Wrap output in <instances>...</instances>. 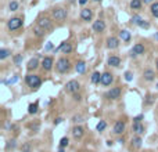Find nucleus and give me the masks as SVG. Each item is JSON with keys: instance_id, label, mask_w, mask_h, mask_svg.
Masks as SVG:
<instances>
[{"instance_id": "nucleus-27", "label": "nucleus", "mask_w": 158, "mask_h": 152, "mask_svg": "<svg viewBox=\"0 0 158 152\" xmlns=\"http://www.w3.org/2000/svg\"><path fill=\"white\" fill-rule=\"evenodd\" d=\"M141 7V0H132L130 2V9L132 10H139Z\"/></svg>"}, {"instance_id": "nucleus-34", "label": "nucleus", "mask_w": 158, "mask_h": 152, "mask_svg": "<svg viewBox=\"0 0 158 152\" xmlns=\"http://www.w3.org/2000/svg\"><path fill=\"white\" fill-rule=\"evenodd\" d=\"M141 21H143V19H141L139 15H133V18H132V22H133L134 25H140Z\"/></svg>"}, {"instance_id": "nucleus-2", "label": "nucleus", "mask_w": 158, "mask_h": 152, "mask_svg": "<svg viewBox=\"0 0 158 152\" xmlns=\"http://www.w3.org/2000/svg\"><path fill=\"white\" fill-rule=\"evenodd\" d=\"M25 83H27L29 87H32V89H38V87L42 86V79H40V76H38V75L31 73V75H27Z\"/></svg>"}, {"instance_id": "nucleus-14", "label": "nucleus", "mask_w": 158, "mask_h": 152, "mask_svg": "<svg viewBox=\"0 0 158 152\" xmlns=\"http://www.w3.org/2000/svg\"><path fill=\"white\" fill-rule=\"evenodd\" d=\"M81 18L83 21H92L93 18V11L90 9H83L81 11Z\"/></svg>"}, {"instance_id": "nucleus-40", "label": "nucleus", "mask_w": 158, "mask_h": 152, "mask_svg": "<svg viewBox=\"0 0 158 152\" xmlns=\"http://www.w3.org/2000/svg\"><path fill=\"white\" fill-rule=\"evenodd\" d=\"M139 27H141V28H146V29H147V28H150V24H149V22H147V21H144V19H143V21L140 22V25H139Z\"/></svg>"}, {"instance_id": "nucleus-46", "label": "nucleus", "mask_w": 158, "mask_h": 152, "mask_svg": "<svg viewBox=\"0 0 158 152\" xmlns=\"http://www.w3.org/2000/svg\"><path fill=\"white\" fill-rule=\"evenodd\" d=\"M58 152H65V148H61L60 147V148H58Z\"/></svg>"}, {"instance_id": "nucleus-3", "label": "nucleus", "mask_w": 158, "mask_h": 152, "mask_svg": "<svg viewBox=\"0 0 158 152\" xmlns=\"http://www.w3.org/2000/svg\"><path fill=\"white\" fill-rule=\"evenodd\" d=\"M22 25H24V21H22V18H20V17H14V18H11V19H9V22H7V28H9L10 30H17V29H20Z\"/></svg>"}, {"instance_id": "nucleus-24", "label": "nucleus", "mask_w": 158, "mask_h": 152, "mask_svg": "<svg viewBox=\"0 0 158 152\" xmlns=\"http://www.w3.org/2000/svg\"><path fill=\"white\" fill-rule=\"evenodd\" d=\"M75 71L78 72V73H85V71H86V64L83 62V61H78L76 65H75Z\"/></svg>"}, {"instance_id": "nucleus-11", "label": "nucleus", "mask_w": 158, "mask_h": 152, "mask_svg": "<svg viewBox=\"0 0 158 152\" xmlns=\"http://www.w3.org/2000/svg\"><path fill=\"white\" fill-rule=\"evenodd\" d=\"M104 29H105V22L103 21V19H97V21L93 22V30H94L96 33L104 32Z\"/></svg>"}, {"instance_id": "nucleus-36", "label": "nucleus", "mask_w": 158, "mask_h": 152, "mask_svg": "<svg viewBox=\"0 0 158 152\" xmlns=\"http://www.w3.org/2000/svg\"><path fill=\"white\" fill-rule=\"evenodd\" d=\"M21 62H22V55H21V54L15 55L14 57V64H15V65H20Z\"/></svg>"}, {"instance_id": "nucleus-38", "label": "nucleus", "mask_w": 158, "mask_h": 152, "mask_svg": "<svg viewBox=\"0 0 158 152\" xmlns=\"http://www.w3.org/2000/svg\"><path fill=\"white\" fill-rule=\"evenodd\" d=\"M143 119H144V115H139V116L133 118V123H141Z\"/></svg>"}, {"instance_id": "nucleus-6", "label": "nucleus", "mask_w": 158, "mask_h": 152, "mask_svg": "<svg viewBox=\"0 0 158 152\" xmlns=\"http://www.w3.org/2000/svg\"><path fill=\"white\" fill-rule=\"evenodd\" d=\"M121 93H122L121 87H111V89L107 91L105 97H107L108 100H118L121 97Z\"/></svg>"}, {"instance_id": "nucleus-9", "label": "nucleus", "mask_w": 158, "mask_h": 152, "mask_svg": "<svg viewBox=\"0 0 158 152\" xmlns=\"http://www.w3.org/2000/svg\"><path fill=\"white\" fill-rule=\"evenodd\" d=\"M144 53H146L144 46L141 44V43H136V44L133 46V48H132V51H130V55L136 57V55H141V54H144Z\"/></svg>"}, {"instance_id": "nucleus-15", "label": "nucleus", "mask_w": 158, "mask_h": 152, "mask_svg": "<svg viewBox=\"0 0 158 152\" xmlns=\"http://www.w3.org/2000/svg\"><path fill=\"white\" fill-rule=\"evenodd\" d=\"M38 25H40V27L45 28L46 30H49L51 28V19H50V18H47V17L40 18V19L38 21Z\"/></svg>"}, {"instance_id": "nucleus-8", "label": "nucleus", "mask_w": 158, "mask_h": 152, "mask_svg": "<svg viewBox=\"0 0 158 152\" xmlns=\"http://www.w3.org/2000/svg\"><path fill=\"white\" fill-rule=\"evenodd\" d=\"M125 127H126V125H125V122H123V120H116V122L114 123V129H112L114 134L121 136L123 131H125Z\"/></svg>"}, {"instance_id": "nucleus-31", "label": "nucleus", "mask_w": 158, "mask_h": 152, "mask_svg": "<svg viewBox=\"0 0 158 152\" xmlns=\"http://www.w3.org/2000/svg\"><path fill=\"white\" fill-rule=\"evenodd\" d=\"M151 14L154 15L155 18H158V2L151 4Z\"/></svg>"}, {"instance_id": "nucleus-28", "label": "nucleus", "mask_w": 158, "mask_h": 152, "mask_svg": "<svg viewBox=\"0 0 158 152\" xmlns=\"http://www.w3.org/2000/svg\"><path fill=\"white\" fill-rule=\"evenodd\" d=\"M105 127H107V123H105V120H100V122L97 123V126H96V130H97V131H104Z\"/></svg>"}, {"instance_id": "nucleus-23", "label": "nucleus", "mask_w": 158, "mask_h": 152, "mask_svg": "<svg viewBox=\"0 0 158 152\" xmlns=\"http://www.w3.org/2000/svg\"><path fill=\"white\" fill-rule=\"evenodd\" d=\"M101 75L100 72H93L92 73V78H90V80H92L93 84H98V83H101Z\"/></svg>"}, {"instance_id": "nucleus-7", "label": "nucleus", "mask_w": 158, "mask_h": 152, "mask_svg": "<svg viewBox=\"0 0 158 152\" xmlns=\"http://www.w3.org/2000/svg\"><path fill=\"white\" fill-rule=\"evenodd\" d=\"M112 82H114V75L112 73H110V72H104V73L101 75V86H104V87H108V86H111L112 84Z\"/></svg>"}, {"instance_id": "nucleus-25", "label": "nucleus", "mask_w": 158, "mask_h": 152, "mask_svg": "<svg viewBox=\"0 0 158 152\" xmlns=\"http://www.w3.org/2000/svg\"><path fill=\"white\" fill-rule=\"evenodd\" d=\"M119 37L122 39V42H129V40H130V32L126 30V29L121 30V32H119Z\"/></svg>"}, {"instance_id": "nucleus-51", "label": "nucleus", "mask_w": 158, "mask_h": 152, "mask_svg": "<svg viewBox=\"0 0 158 152\" xmlns=\"http://www.w3.org/2000/svg\"><path fill=\"white\" fill-rule=\"evenodd\" d=\"M157 39H158V35H157Z\"/></svg>"}, {"instance_id": "nucleus-48", "label": "nucleus", "mask_w": 158, "mask_h": 152, "mask_svg": "<svg viewBox=\"0 0 158 152\" xmlns=\"http://www.w3.org/2000/svg\"><path fill=\"white\" fill-rule=\"evenodd\" d=\"M155 65H157V69H158V60H157V62H155Z\"/></svg>"}, {"instance_id": "nucleus-10", "label": "nucleus", "mask_w": 158, "mask_h": 152, "mask_svg": "<svg viewBox=\"0 0 158 152\" xmlns=\"http://www.w3.org/2000/svg\"><path fill=\"white\" fill-rule=\"evenodd\" d=\"M53 65H54V60L51 57H45L42 60V68L45 69L46 72L51 71V69H53Z\"/></svg>"}, {"instance_id": "nucleus-37", "label": "nucleus", "mask_w": 158, "mask_h": 152, "mask_svg": "<svg viewBox=\"0 0 158 152\" xmlns=\"http://www.w3.org/2000/svg\"><path fill=\"white\" fill-rule=\"evenodd\" d=\"M132 79H133V73H132V72H125V80L130 82Z\"/></svg>"}, {"instance_id": "nucleus-39", "label": "nucleus", "mask_w": 158, "mask_h": 152, "mask_svg": "<svg viewBox=\"0 0 158 152\" xmlns=\"http://www.w3.org/2000/svg\"><path fill=\"white\" fill-rule=\"evenodd\" d=\"M72 122H74V123L82 122V116H81V115H78V116H74V118H72Z\"/></svg>"}, {"instance_id": "nucleus-12", "label": "nucleus", "mask_w": 158, "mask_h": 152, "mask_svg": "<svg viewBox=\"0 0 158 152\" xmlns=\"http://www.w3.org/2000/svg\"><path fill=\"white\" fill-rule=\"evenodd\" d=\"M85 134V130L82 126H75L74 129H72V136H74L75 140H81L82 137H83Z\"/></svg>"}, {"instance_id": "nucleus-35", "label": "nucleus", "mask_w": 158, "mask_h": 152, "mask_svg": "<svg viewBox=\"0 0 158 152\" xmlns=\"http://www.w3.org/2000/svg\"><path fill=\"white\" fill-rule=\"evenodd\" d=\"M9 9L11 10V11H17L18 10V3L17 2H11V3L9 4Z\"/></svg>"}, {"instance_id": "nucleus-13", "label": "nucleus", "mask_w": 158, "mask_h": 152, "mask_svg": "<svg viewBox=\"0 0 158 152\" xmlns=\"http://www.w3.org/2000/svg\"><path fill=\"white\" fill-rule=\"evenodd\" d=\"M118 46H119V40H118V37L111 36V37H108L107 39V47L110 48V50H115Z\"/></svg>"}, {"instance_id": "nucleus-30", "label": "nucleus", "mask_w": 158, "mask_h": 152, "mask_svg": "<svg viewBox=\"0 0 158 152\" xmlns=\"http://www.w3.org/2000/svg\"><path fill=\"white\" fill-rule=\"evenodd\" d=\"M15 147H17V141L13 138V140H9L7 141V145H6V148H7V151H10V149H15Z\"/></svg>"}, {"instance_id": "nucleus-45", "label": "nucleus", "mask_w": 158, "mask_h": 152, "mask_svg": "<svg viewBox=\"0 0 158 152\" xmlns=\"http://www.w3.org/2000/svg\"><path fill=\"white\" fill-rule=\"evenodd\" d=\"M51 47H53V44H51V43H49V44H47V47H46V48H47V50H50Z\"/></svg>"}, {"instance_id": "nucleus-26", "label": "nucleus", "mask_w": 158, "mask_h": 152, "mask_svg": "<svg viewBox=\"0 0 158 152\" xmlns=\"http://www.w3.org/2000/svg\"><path fill=\"white\" fill-rule=\"evenodd\" d=\"M38 109H39V104H38V102L29 104V107H28V113H29V115H35V113L38 112Z\"/></svg>"}, {"instance_id": "nucleus-18", "label": "nucleus", "mask_w": 158, "mask_h": 152, "mask_svg": "<svg viewBox=\"0 0 158 152\" xmlns=\"http://www.w3.org/2000/svg\"><path fill=\"white\" fill-rule=\"evenodd\" d=\"M143 78H144V80H147V82H152L155 79V72L152 71V69H146V71L143 72Z\"/></svg>"}, {"instance_id": "nucleus-17", "label": "nucleus", "mask_w": 158, "mask_h": 152, "mask_svg": "<svg viewBox=\"0 0 158 152\" xmlns=\"http://www.w3.org/2000/svg\"><path fill=\"white\" fill-rule=\"evenodd\" d=\"M132 131H133L136 136H141L144 133V126L141 123H133L132 126Z\"/></svg>"}, {"instance_id": "nucleus-47", "label": "nucleus", "mask_w": 158, "mask_h": 152, "mask_svg": "<svg viewBox=\"0 0 158 152\" xmlns=\"http://www.w3.org/2000/svg\"><path fill=\"white\" fill-rule=\"evenodd\" d=\"M141 2H144V3H151L152 0H141Z\"/></svg>"}, {"instance_id": "nucleus-29", "label": "nucleus", "mask_w": 158, "mask_h": 152, "mask_svg": "<svg viewBox=\"0 0 158 152\" xmlns=\"http://www.w3.org/2000/svg\"><path fill=\"white\" fill-rule=\"evenodd\" d=\"M10 54H11V51L10 50H7V48H2V50H0V60H6Z\"/></svg>"}, {"instance_id": "nucleus-32", "label": "nucleus", "mask_w": 158, "mask_h": 152, "mask_svg": "<svg viewBox=\"0 0 158 152\" xmlns=\"http://www.w3.org/2000/svg\"><path fill=\"white\" fill-rule=\"evenodd\" d=\"M21 152H32V147H31V143H24V144H22Z\"/></svg>"}, {"instance_id": "nucleus-42", "label": "nucleus", "mask_w": 158, "mask_h": 152, "mask_svg": "<svg viewBox=\"0 0 158 152\" xmlns=\"http://www.w3.org/2000/svg\"><path fill=\"white\" fill-rule=\"evenodd\" d=\"M74 100H75V101H81V96H79V94H74Z\"/></svg>"}, {"instance_id": "nucleus-44", "label": "nucleus", "mask_w": 158, "mask_h": 152, "mask_svg": "<svg viewBox=\"0 0 158 152\" xmlns=\"http://www.w3.org/2000/svg\"><path fill=\"white\" fill-rule=\"evenodd\" d=\"M118 143H119V144H122V145H123V143H125V140H123V138H119V140H118Z\"/></svg>"}, {"instance_id": "nucleus-43", "label": "nucleus", "mask_w": 158, "mask_h": 152, "mask_svg": "<svg viewBox=\"0 0 158 152\" xmlns=\"http://www.w3.org/2000/svg\"><path fill=\"white\" fill-rule=\"evenodd\" d=\"M87 0H79V4H86Z\"/></svg>"}, {"instance_id": "nucleus-5", "label": "nucleus", "mask_w": 158, "mask_h": 152, "mask_svg": "<svg viewBox=\"0 0 158 152\" xmlns=\"http://www.w3.org/2000/svg\"><path fill=\"white\" fill-rule=\"evenodd\" d=\"M81 89V84L78 80H69L68 83L65 84V91L69 93V94H76Z\"/></svg>"}, {"instance_id": "nucleus-16", "label": "nucleus", "mask_w": 158, "mask_h": 152, "mask_svg": "<svg viewBox=\"0 0 158 152\" xmlns=\"http://www.w3.org/2000/svg\"><path fill=\"white\" fill-rule=\"evenodd\" d=\"M107 62H108V65H110V66L116 68V66L121 65V58H119V57H116V55H111V57H108Z\"/></svg>"}, {"instance_id": "nucleus-49", "label": "nucleus", "mask_w": 158, "mask_h": 152, "mask_svg": "<svg viewBox=\"0 0 158 152\" xmlns=\"http://www.w3.org/2000/svg\"><path fill=\"white\" fill-rule=\"evenodd\" d=\"M93 2H101V0H93Z\"/></svg>"}, {"instance_id": "nucleus-20", "label": "nucleus", "mask_w": 158, "mask_h": 152, "mask_svg": "<svg viewBox=\"0 0 158 152\" xmlns=\"http://www.w3.org/2000/svg\"><path fill=\"white\" fill-rule=\"evenodd\" d=\"M141 143H143V140H141L140 136H134V137L132 138V148L139 149L141 147Z\"/></svg>"}, {"instance_id": "nucleus-50", "label": "nucleus", "mask_w": 158, "mask_h": 152, "mask_svg": "<svg viewBox=\"0 0 158 152\" xmlns=\"http://www.w3.org/2000/svg\"><path fill=\"white\" fill-rule=\"evenodd\" d=\"M157 89H158V82H157Z\"/></svg>"}, {"instance_id": "nucleus-41", "label": "nucleus", "mask_w": 158, "mask_h": 152, "mask_svg": "<svg viewBox=\"0 0 158 152\" xmlns=\"http://www.w3.org/2000/svg\"><path fill=\"white\" fill-rule=\"evenodd\" d=\"M61 122H63V118H57V119H56V120H54V125H56V126H57V125H60V123H61Z\"/></svg>"}, {"instance_id": "nucleus-33", "label": "nucleus", "mask_w": 158, "mask_h": 152, "mask_svg": "<svg viewBox=\"0 0 158 152\" xmlns=\"http://www.w3.org/2000/svg\"><path fill=\"white\" fill-rule=\"evenodd\" d=\"M69 145V138L68 137H63L60 140V147L61 148H67V147Z\"/></svg>"}, {"instance_id": "nucleus-4", "label": "nucleus", "mask_w": 158, "mask_h": 152, "mask_svg": "<svg viewBox=\"0 0 158 152\" xmlns=\"http://www.w3.org/2000/svg\"><path fill=\"white\" fill-rule=\"evenodd\" d=\"M51 15H53L56 21H64L67 18V10H64L63 7H57V9H54L51 11Z\"/></svg>"}, {"instance_id": "nucleus-1", "label": "nucleus", "mask_w": 158, "mask_h": 152, "mask_svg": "<svg viewBox=\"0 0 158 152\" xmlns=\"http://www.w3.org/2000/svg\"><path fill=\"white\" fill-rule=\"evenodd\" d=\"M56 69H57V72H60V73H67V72L71 69V62H69V60L65 58V57L60 58V60L56 62Z\"/></svg>"}, {"instance_id": "nucleus-21", "label": "nucleus", "mask_w": 158, "mask_h": 152, "mask_svg": "<svg viewBox=\"0 0 158 152\" xmlns=\"http://www.w3.org/2000/svg\"><path fill=\"white\" fill-rule=\"evenodd\" d=\"M45 32H46V29H45V28H42L40 25L36 24L35 27H33V35H35L36 37H40V36H43V35H45Z\"/></svg>"}, {"instance_id": "nucleus-22", "label": "nucleus", "mask_w": 158, "mask_h": 152, "mask_svg": "<svg viewBox=\"0 0 158 152\" xmlns=\"http://www.w3.org/2000/svg\"><path fill=\"white\" fill-rule=\"evenodd\" d=\"M27 68H28V71H35V69H38V68H39V61H38V58H32V60H29V62H28Z\"/></svg>"}, {"instance_id": "nucleus-19", "label": "nucleus", "mask_w": 158, "mask_h": 152, "mask_svg": "<svg viewBox=\"0 0 158 152\" xmlns=\"http://www.w3.org/2000/svg\"><path fill=\"white\" fill-rule=\"evenodd\" d=\"M57 50H60V51H63L64 54H69L72 50H74V47H72V44L71 43H61V46Z\"/></svg>"}]
</instances>
